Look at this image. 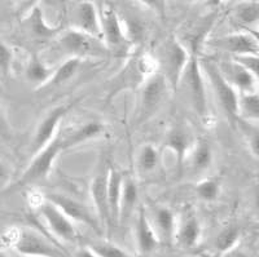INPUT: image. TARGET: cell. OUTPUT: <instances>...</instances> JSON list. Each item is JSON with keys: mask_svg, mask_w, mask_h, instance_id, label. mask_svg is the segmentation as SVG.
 <instances>
[{"mask_svg": "<svg viewBox=\"0 0 259 257\" xmlns=\"http://www.w3.org/2000/svg\"><path fill=\"white\" fill-rule=\"evenodd\" d=\"M105 131V126L101 122L91 120L77 128L69 132H60L55 136L50 143H47L43 149L39 150L34 155H31L29 164L26 166L22 175L17 181L9 184L7 187V193H15L16 190L21 187H26L39 181H45L50 177L57 158L66 150L71 147H77L82 143L95 140Z\"/></svg>", "mask_w": 259, "mask_h": 257, "instance_id": "obj_1", "label": "cell"}, {"mask_svg": "<svg viewBox=\"0 0 259 257\" xmlns=\"http://www.w3.org/2000/svg\"><path fill=\"white\" fill-rule=\"evenodd\" d=\"M157 71L158 64L154 55L136 47L106 84L105 105H110L119 94L126 92L138 93L142 85Z\"/></svg>", "mask_w": 259, "mask_h": 257, "instance_id": "obj_2", "label": "cell"}, {"mask_svg": "<svg viewBox=\"0 0 259 257\" xmlns=\"http://www.w3.org/2000/svg\"><path fill=\"white\" fill-rule=\"evenodd\" d=\"M2 242L20 254L30 257H71L64 245L47 233L29 226H12L2 235Z\"/></svg>", "mask_w": 259, "mask_h": 257, "instance_id": "obj_3", "label": "cell"}, {"mask_svg": "<svg viewBox=\"0 0 259 257\" xmlns=\"http://www.w3.org/2000/svg\"><path fill=\"white\" fill-rule=\"evenodd\" d=\"M59 49L68 57L85 60H103L109 57L103 39L89 35L79 30L62 29L55 39Z\"/></svg>", "mask_w": 259, "mask_h": 257, "instance_id": "obj_4", "label": "cell"}, {"mask_svg": "<svg viewBox=\"0 0 259 257\" xmlns=\"http://www.w3.org/2000/svg\"><path fill=\"white\" fill-rule=\"evenodd\" d=\"M99 11L101 21V39L109 56L124 60L136 47L127 34L123 21L109 3L103 4V8Z\"/></svg>", "mask_w": 259, "mask_h": 257, "instance_id": "obj_5", "label": "cell"}, {"mask_svg": "<svg viewBox=\"0 0 259 257\" xmlns=\"http://www.w3.org/2000/svg\"><path fill=\"white\" fill-rule=\"evenodd\" d=\"M154 57L158 64V71L165 76L171 91L177 89L192 56L177 36L170 35L159 45Z\"/></svg>", "mask_w": 259, "mask_h": 257, "instance_id": "obj_6", "label": "cell"}, {"mask_svg": "<svg viewBox=\"0 0 259 257\" xmlns=\"http://www.w3.org/2000/svg\"><path fill=\"white\" fill-rule=\"evenodd\" d=\"M170 91V85L159 71L150 76L138 91V102L134 117L136 126L149 122L161 110Z\"/></svg>", "mask_w": 259, "mask_h": 257, "instance_id": "obj_7", "label": "cell"}, {"mask_svg": "<svg viewBox=\"0 0 259 257\" xmlns=\"http://www.w3.org/2000/svg\"><path fill=\"white\" fill-rule=\"evenodd\" d=\"M179 85H184L188 101L196 115H198L201 120L206 119L209 117V102L200 57H191Z\"/></svg>", "mask_w": 259, "mask_h": 257, "instance_id": "obj_8", "label": "cell"}, {"mask_svg": "<svg viewBox=\"0 0 259 257\" xmlns=\"http://www.w3.org/2000/svg\"><path fill=\"white\" fill-rule=\"evenodd\" d=\"M201 69L207 78L209 84L212 89L217 102L219 104L222 110L224 111V114L230 119L235 120L237 118V101H239V92L236 91L235 88L224 79V76L219 71L218 65L214 60L203 59L201 60Z\"/></svg>", "mask_w": 259, "mask_h": 257, "instance_id": "obj_9", "label": "cell"}, {"mask_svg": "<svg viewBox=\"0 0 259 257\" xmlns=\"http://www.w3.org/2000/svg\"><path fill=\"white\" fill-rule=\"evenodd\" d=\"M32 210L35 211L41 221L45 222L46 228L48 229L53 239H57L64 243H71V244L78 242L79 234H78L74 222L53 203L47 200L46 196Z\"/></svg>", "mask_w": 259, "mask_h": 257, "instance_id": "obj_10", "label": "cell"}, {"mask_svg": "<svg viewBox=\"0 0 259 257\" xmlns=\"http://www.w3.org/2000/svg\"><path fill=\"white\" fill-rule=\"evenodd\" d=\"M205 47L228 55V57L259 55L258 38L250 30H240L218 38H209Z\"/></svg>", "mask_w": 259, "mask_h": 257, "instance_id": "obj_11", "label": "cell"}, {"mask_svg": "<svg viewBox=\"0 0 259 257\" xmlns=\"http://www.w3.org/2000/svg\"><path fill=\"white\" fill-rule=\"evenodd\" d=\"M218 12H212L198 17L183 27L179 35H175L192 57H200L201 50L206 45L214 25L218 21Z\"/></svg>", "mask_w": 259, "mask_h": 257, "instance_id": "obj_12", "label": "cell"}, {"mask_svg": "<svg viewBox=\"0 0 259 257\" xmlns=\"http://www.w3.org/2000/svg\"><path fill=\"white\" fill-rule=\"evenodd\" d=\"M45 196L47 200L56 205L61 212H64L73 222L89 226L97 234H104L96 212L87 204H84L78 199L60 193H48L45 194Z\"/></svg>", "mask_w": 259, "mask_h": 257, "instance_id": "obj_13", "label": "cell"}, {"mask_svg": "<svg viewBox=\"0 0 259 257\" xmlns=\"http://www.w3.org/2000/svg\"><path fill=\"white\" fill-rule=\"evenodd\" d=\"M75 104L77 102L60 104L51 109L47 114L41 118L30 142V154L34 155L38 152L55 138V136L60 132L62 119L69 114V111L75 106Z\"/></svg>", "mask_w": 259, "mask_h": 257, "instance_id": "obj_14", "label": "cell"}, {"mask_svg": "<svg viewBox=\"0 0 259 257\" xmlns=\"http://www.w3.org/2000/svg\"><path fill=\"white\" fill-rule=\"evenodd\" d=\"M109 163H101L97 168L96 173L94 175L90 184V194L94 202V210L96 212L99 221L101 224L106 239H110L113 233L112 222L109 217V210H108V195H106V185H108V170Z\"/></svg>", "mask_w": 259, "mask_h": 257, "instance_id": "obj_15", "label": "cell"}, {"mask_svg": "<svg viewBox=\"0 0 259 257\" xmlns=\"http://www.w3.org/2000/svg\"><path fill=\"white\" fill-rule=\"evenodd\" d=\"M163 140L165 141L162 147L172 155L175 168L178 172H182L186 166L189 150L196 140L193 132L184 123H175L174 126L170 127Z\"/></svg>", "mask_w": 259, "mask_h": 257, "instance_id": "obj_16", "label": "cell"}, {"mask_svg": "<svg viewBox=\"0 0 259 257\" xmlns=\"http://www.w3.org/2000/svg\"><path fill=\"white\" fill-rule=\"evenodd\" d=\"M201 235L202 226L197 215L192 210L183 211L177 220L174 243L184 249H193L200 243Z\"/></svg>", "mask_w": 259, "mask_h": 257, "instance_id": "obj_17", "label": "cell"}, {"mask_svg": "<svg viewBox=\"0 0 259 257\" xmlns=\"http://www.w3.org/2000/svg\"><path fill=\"white\" fill-rule=\"evenodd\" d=\"M69 27L101 39L100 11L97 9L96 4L90 0L78 3L71 15V24Z\"/></svg>", "mask_w": 259, "mask_h": 257, "instance_id": "obj_18", "label": "cell"}, {"mask_svg": "<svg viewBox=\"0 0 259 257\" xmlns=\"http://www.w3.org/2000/svg\"><path fill=\"white\" fill-rule=\"evenodd\" d=\"M215 62L218 65L219 71L224 76V79L230 83L239 93L258 91V78L245 70L241 65L235 62L232 59Z\"/></svg>", "mask_w": 259, "mask_h": 257, "instance_id": "obj_19", "label": "cell"}, {"mask_svg": "<svg viewBox=\"0 0 259 257\" xmlns=\"http://www.w3.org/2000/svg\"><path fill=\"white\" fill-rule=\"evenodd\" d=\"M135 240L140 257L149 256L161 245L156 231L148 219L147 210L144 205H139L138 211H136Z\"/></svg>", "mask_w": 259, "mask_h": 257, "instance_id": "obj_20", "label": "cell"}, {"mask_svg": "<svg viewBox=\"0 0 259 257\" xmlns=\"http://www.w3.org/2000/svg\"><path fill=\"white\" fill-rule=\"evenodd\" d=\"M148 219L153 226L161 244H174L178 220V216L174 214V211L166 207V205H154L150 211V216L148 215Z\"/></svg>", "mask_w": 259, "mask_h": 257, "instance_id": "obj_21", "label": "cell"}, {"mask_svg": "<svg viewBox=\"0 0 259 257\" xmlns=\"http://www.w3.org/2000/svg\"><path fill=\"white\" fill-rule=\"evenodd\" d=\"M123 177L124 173L119 168L110 164L109 170H108L106 195H108V210H109V217L113 230L119 225V204H121Z\"/></svg>", "mask_w": 259, "mask_h": 257, "instance_id": "obj_22", "label": "cell"}, {"mask_svg": "<svg viewBox=\"0 0 259 257\" xmlns=\"http://www.w3.org/2000/svg\"><path fill=\"white\" fill-rule=\"evenodd\" d=\"M25 21L27 24V29H29V34L31 35V38L34 40L45 41V40H51V39H56V36L59 35L60 31H61V27L53 26L50 25L46 21L45 16L41 9L39 8V6L34 7V8L25 16Z\"/></svg>", "mask_w": 259, "mask_h": 257, "instance_id": "obj_23", "label": "cell"}, {"mask_svg": "<svg viewBox=\"0 0 259 257\" xmlns=\"http://www.w3.org/2000/svg\"><path fill=\"white\" fill-rule=\"evenodd\" d=\"M139 185L131 173H124L122 186L121 204H119V225L130 220L139 208Z\"/></svg>", "mask_w": 259, "mask_h": 257, "instance_id": "obj_24", "label": "cell"}, {"mask_svg": "<svg viewBox=\"0 0 259 257\" xmlns=\"http://www.w3.org/2000/svg\"><path fill=\"white\" fill-rule=\"evenodd\" d=\"M214 162V150L211 143L205 138H196L188 152L186 164L194 173H202L210 170Z\"/></svg>", "mask_w": 259, "mask_h": 257, "instance_id": "obj_25", "label": "cell"}, {"mask_svg": "<svg viewBox=\"0 0 259 257\" xmlns=\"http://www.w3.org/2000/svg\"><path fill=\"white\" fill-rule=\"evenodd\" d=\"M53 66H50L38 53H31L25 68V78L35 91L45 89L53 73Z\"/></svg>", "mask_w": 259, "mask_h": 257, "instance_id": "obj_26", "label": "cell"}, {"mask_svg": "<svg viewBox=\"0 0 259 257\" xmlns=\"http://www.w3.org/2000/svg\"><path fill=\"white\" fill-rule=\"evenodd\" d=\"M84 62L85 61H83V60L75 59V57L65 59L59 66L53 69L50 82L47 83V85L45 88L60 87V85H64L66 83H69L73 78L77 76V74L79 73L80 68H82V65Z\"/></svg>", "mask_w": 259, "mask_h": 257, "instance_id": "obj_27", "label": "cell"}, {"mask_svg": "<svg viewBox=\"0 0 259 257\" xmlns=\"http://www.w3.org/2000/svg\"><path fill=\"white\" fill-rule=\"evenodd\" d=\"M161 163V150L153 145V143H143L139 147V151L136 154V168L139 173L143 175H149L159 167Z\"/></svg>", "mask_w": 259, "mask_h": 257, "instance_id": "obj_28", "label": "cell"}, {"mask_svg": "<svg viewBox=\"0 0 259 257\" xmlns=\"http://www.w3.org/2000/svg\"><path fill=\"white\" fill-rule=\"evenodd\" d=\"M237 118L246 122L258 123L259 120V93L258 91L239 93Z\"/></svg>", "mask_w": 259, "mask_h": 257, "instance_id": "obj_29", "label": "cell"}, {"mask_svg": "<svg viewBox=\"0 0 259 257\" xmlns=\"http://www.w3.org/2000/svg\"><path fill=\"white\" fill-rule=\"evenodd\" d=\"M240 238H241V228L235 222H231L219 231L218 235L215 237L212 247L217 254L222 256L224 252L230 251L235 245L239 244Z\"/></svg>", "mask_w": 259, "mask_h": 257, "instance_id": "obj_30", "label": "cell"}, {"mask_svg": "<svg viewBox=\"0 0 259 257\" xmlns=\"http://www.w3.org/2000/svg\"><path fill=\"white\" fill-rule=\"evenodd\" d=\"M193 191L200 200L206 203L215 202L219 198L222 191V181L218 177H205L196 182Z\"/></svg>", "mask_w": 259, "mask_h": 257, "instance_id": "obj_31", "label": "cell"}, {"mask_svg": "<svg viewBox=\"0 0 259 257\" xmlns=\"http://www.w3.org/2000/svg\"><path fill=\"white\" fill-rule=\"evenodd\" d=\"M233 20L242 26H256L259 20V6L256 0H249L233 9Z\"/></svg>", "mask_w": 259, "mask_h": 257, "instance_id": "obj_32", "label": "cell"}, {"mask_svg": "<svg viewBox=\"0 0 259 257\" xmlns=\"http://www.w3.org/2000/svg\"><path fill=\"white\" fill-rule=\"evenodd\" d=\"M236 122L239 124V129L241 131L242 137H244L246 146L250 151L251 157L254 159H258L259 155V129L258 123L246 122V120L236 118Z\"/></svg>", "mask_w": 259, "mask_h": 257, "instance_id": "obj_33", "label": "cell"}, {"mask_svg": "<svg viewBox=\"0 0 259 257\" xmlns=\"http://www.w3.org/2000/svg\"><path fill=\"white\" fill-rule=\"evenodd\" d=\"M87 247L96 254L97 257H135L128 251L110 242V239L97 240V242L87 243Z\"/></svg>", "mask_w": 259, "mask_h": 257, "instance_id": "obj_34", "label": "cell"}, {"mask_svg": "<svg viewBox=\"0 0 259 257\" xmlns=\"http://www.w3.org/2000/svg\"><path fill=\"white\" fill-rule=\"evenodd\" d=\"M13 60H15V53L12 48L3 40H0V76L8 78L12 71Z\"/></svg>", "mask_w": 259, "mask_h": 257, "instance_id": "obj_35", "label": "cell"}, {"mask_svg": "<svg viewBox=\"0 0 259 257\" xmlns=\"http://www.w3.org/2000/svg\"><path fill=\"white\" fill-rule=\"evenodd\" d=\"M233 61L241 65L245 70L253 74L254 76H259V57L258 56L247 55V56H237V57H230Z\"/></svg>", "mask_w": 259, "mask_h": 257, "instance_id": "obj_36", "label": "cell"}, {"mask_svg": "<svg viewBox=\"0 0 259 257\" xmlns=\"http://www.w3.org/2000/svg\"><path fill=\"white\" fill-rule=\"evenodd\" d=\"M13 137V131L12 126L9 123L8 117H7V113L4 110L3 105L0 104V138L6 142H9Z\"/></svg>", "mask_w": 259, "mask_h": 257, "instance_id": "obj_37", "label": "cell"}, {"mask_svg": "<svg viewBox=\"0 0 259 257\" xmlns=\"http://www.w3.org/2000/svg\"><path fill=\"white\" fill-rule=\"evenodd\" d=\"M139 3L153 11L159 17L165 18L166 16V0H138Z\"/></svg>", "mask_w": 259, "mask_h": 257, "instance_id": "obj_38", "label": "cell"}, {"mask_svg": "<svg viewBox=\"0 0 259 257\" xmlns=\"http://www.w3.org/2000/svg\"><path fill=\"white\" fill-rule=\"evenodd\" d=\"M11 180H12V170H11V167L3 159H0V189L6 190L9 186V184H11Z\"/></svg>", "mask_w": 259, "mask_h": 257, "instance_id": "obj_39", "label": "cell"}, {"mask_svg": "<svg viewBox=\"0 0 259 257\" xmlns=\"http://www.w3.org/2000/svg\"><path fill=\"white\" fill-rule=\"evenodd\" d=\"M36 2H38V0H15V3L18 9V13L22 16H26L34 7L38 6Z\"/></svg>", "mask_w": 259, "mask_h": 257, "instance_id": "obj_40", "label": "cell"}, {"mask_svg": "<svg viewBox=\"0 0 259 257\" xmlns=\"http://www.w3.org/2000/svg\"><path fill=\"white\" fill-rule=\"evenodd\" d=\"M219 257H253L250 253H247L244 248H241L239 244L235 245L233 248H231L230 251L224 252L222 256Z\"/></svg>", "mask_w": 259, "mask_h": 257, "instance_id": "obj_41", "label": "cell"}, {"mask_svg": "<svg viewBox=\"0 0 259 257\" xmlns=\"http://www.w3.org/2000/svg\"><path fill=\"white\" fill-rule=\"evenodd\" d=\"M71 257H97L91 249L87 247V245H83V247H79L78 249H75L74 254Z\"/></svg>", "mask_w": 259, "mask_h": 257, "instance_id": "obj_42", "label": "cell"}, {"mask_svg": "<svg viewBox=\"0 0 259 257\" xmlns=\"http://www.w3.org/2000/svg\"><path fill=\"white\" fill-rule=\"evenodd\" d=\"M210 4H212V6H219V4L224 3L226 0H207Z\"/></svg>", "mask_w": 259, "mask_h": 257, "instance_id": "obj_43", "label": "cell"}, {"mask_svg": "<svg viewBox=\"0 0 259 257\" xmlns=\"http://www.w3.org/2000/svg\"><path fill=\"white\" fill-rule=\"evenodd\" d=\"M0 257H11L4 249H0Z\"/></svg>", "mask_w": 259, "mask_h": 257, "instance_id": "obj_44", "label": "cell"}, {"mask_svg": "<svg viewBox=\"0 0 259 257\" xmlns=\"http://www.w3.org/2000/svg\"><path fill=\"white\" fill-rule=\"evenodd\" d=\"M4 219H6V215L0 214V221H2V220H4Z\"/></svg>", "mask_w": 259, "mask_h": 257, "instance_id": "obj_45", "label": "cell"}, {"mask_svg": "<svg viewBox=\"0 0 259 257\" xmlns=\"http://www.w3.org/2000/svg\"><path fill=\"white\" fill-rule=\"evenodd\" d=\"M101 2H103V4H105V3H109V2H108V0H101Z\"/></svg>", "mask_w": 259, "mask_h": 257, "instance_id": "obj_46", "label": "cell"}, {"mask_svg": "<svg viewBox=\"0 0 259 257\" xmlns=\"http://www.w3.org/2000/svg\"><path fill=\"white\" fill-rule=\"evenodd\" d=\"M192 2H201V0H192Z\"/></svg>", "mask_w": 259, "mask_h": 257, "instance_id": "obj_47", "label": "cell"}]
</instances>
